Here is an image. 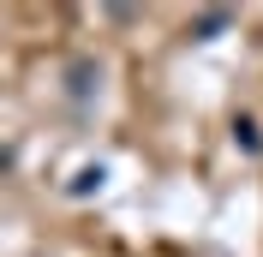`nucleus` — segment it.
Here are the masks:
<instances>
[{"mask_svg": "<svg viewBox=\"0 0 263 257\" xmlns=\"http://www.w3.org/2000/svg\"><path fill=\"white\" fill-rule=\"evenodd\" d=\"M96 90H102V66L96 60H72V66H66V96L78 102V108L96 96Z\"/></svg>", "mask_w": 263, "mask_h": 257, "instance_id": "1", "label": "nucleus"}, {"mask_svg": "<svg viewBox=\"0 0 263 257\" xmlns=\"http://www.w3.org/2000/svg\"><path fill=\"white\" fill-rule=\"evenodd\" d=\"M228 24H233V12H228V6H215V12H197V18H192V42H215Z\"/></svg>", "mask_w": 263, "mask_h": 257, "instance_id": "2", "label": "nucleus"}, {"mask_svg": "<svg viewBox=\"0 0 263 257\" xmlns=\"http://www.w3.org/2000/svg\"><path fill=\"white\" fill-rule=\"evenodd\" d=\"M102 179H108V168H102V161H96V168H78V174L66 179V197H96Z\"/></svg>", "mask_w": 263, "mask_h": 257, "instance_id": "3", "label": "nucleus"}, {"mask_svg": "<svg viewBox=\"0 0 263 257\" xmlns=\"http://www.w3.org/2000/svg\"><path fill=\"white\" fill-rule=\"evenodd\" d=\"M233 144L251 150V156L263 150V132H257V120H251V114H239V120H233Z\"/></svg>", "mask_w": 263, "mask_h": 257, "instance_id": "4", "label": "nucleus"}]
</instances>
